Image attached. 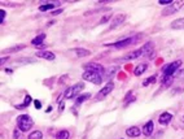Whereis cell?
<instances>
[{
  "instance_id": "cell-1",
  "label": "cell",
  "mask_w": 184,
  "mask_h": 139,
  "mask_svg": "<svg viewBox=\"0 0 184 139\" xmlns=\"http://www.w3.org/2000/svg\"><path fill=\"white\" fill-rule=\"evenodd\" d=\"M17 124H18V129L21 130V131H29V130L33 127L34 122H33V120L30 118L27 115H22V116L18 117Z\"/></svg>"
},
{
  "instance_id": "cell-2",
  "label": "cell",
  "mask_w": 184,
  "mask_h": 139,
  "mask_svg": "<svg viewBox=\"0 0 184 139\" xmlns=\"http://www.w3.org/2000/svg\"><path fill=\"white\" fill-rule=\"evenodd\" d=\"M140 38H141V35H134V37H131V38H126V39H123V40L116 42V43H113V46L116 47V48H125V47H129L131 44L138 43V40H140Z\"/></svg>"
},
{
  "instance_id": "cell-3",
  "label": "cell",
  "mask_w": 184,
  "mask_h": 139,
  "mask_svg": "<svg viewBox=\"0 0 184 139\" xmlns=\"http://www.w3.org/2000/svg\"><path fill=\"white\" fill-rule=\"evenodd\" d=\"M83 79L84 81H90V82L95 83V85H100L101 83V74L96 73V72H92V70H86L84 73H83Z\"/></svg>"
},
{
  "instance_id": "cell-4",
  "label": "cell",
  "mask_w": 184,
  "mask_h": 139,
  "mask_svg": "<svg viewBox=\"0 0 184 139\" xmlns=\"http://www.w3.org/2000/svg\"><path fill=\"white\" fill-rule=\"evenodd\" d=\"M180 65H182V61H180V60H176V61H174L172 64L166 65L165 68H163V76H165V77H172V74L176 72V69L179 68Z\"/></svg>"
},
{
  "instance_id": "cell-5",
  "label": "cell",
  "mask_w": 184,
  "mask_h": 139,
  "mask_svg": "<svg viewBox=\"0 0 184 139\" xmlns=\"http://www.w3.org/2000/svg\"><path fill=\"white\" fill-rule=\"evenodd\" d=\"M83 87H84V85H83V83H78V85L73 86V87H69L68 90L65 91V95H64V96H65V99L74 98L75 95H78V94L83 90Z\"/></svg>"
},
{
  "instance_id": "cell-6",
  "label": "cell",
  "mask_w": 184,
  "mask_h": 139,
  "mask_svg": "<svg viewBox=\"0 0 184 139\" xmlns=\"http://www.w3.org/2000/svg\"><path fill=\"white\" fill-rule=\"evenodd\" d=\"M180 7H183V3L182 1H174L171 5H170V7H167L166 9L163 10L162 16H170V15H172V13L178 12Z\"/></svg>"
},
{
  "instance_id": "cell-7",
  "label": "cell",
  "mask_w": 184,
  "mask_h": 139,
  "mask_svg": "<svg viewBox=\"0 0 184 139\" xmlns=\"http://www.w3.org/2000/svg\"><path fill=\"white\" fill-rule=\"evenodd\" d=\"M113 88H114V83L113 82H109L105 87H102L101 90H100V92H99V95L96 96V99L97 100H100V99H104L105 96L108 95V94H110L111 91H113Z\"/></svg>"
},
{
  "instance_id": "cell-8",
  "label": "cell",
  "mask_w": 184,
  "mask_h": 139,
  "mask_svg": "<svg viewBox=\"0 0 184 139\" xmlns=\"http://www.w3.org/2000/svg\"><path fill=\"white\" fill-rule=\"evenodd\" d=\"M126 20V16L125 15H117L116 17L113 18V21L110 22V26H109V29L110 30H113V29H116V27H118L121 24H123V21Z\"/></svg>"
},
{
  "instance_id": "cell-9",
  "label": "cell",
  "mask_w": 184,
  "mask_h": 139,
  "mask_svg": "<svg viewBox=\"0 0 184 139\" xmlns=\"http://www.w3.org/2000/svg\"><path fill=\"white\" fill-rule=\"evenodd\" d=\"M35 56L37 57H40V59H46V60H55V54L53 52H49V51H38L37 54H35Z\"/></svg>"
},
{
  "instance_id": "cell-10",
  "label": "cell",
  "mask_w": 184,
  "mask_h": 139,
  "mask_svg": "<svg viewBox=\"0 0 184 139\" xmlns=\"http://www.w3.org/2000/svg\"><path fill=\"white\" fill-rule=\"evenodd\" d=\"M140 56H144V54H143V49H136V51H134V52H130V54H127L126 56L123 57V60H134V59H138V57H140Z\"/></svg>"
},
{
  "instance_id": "cell-11",
  "label": "cell",
  "mask_w": 184,
  "mask_h": 139,
  "mask_svg": "<svg viewBox=\"0 0 184 139\" xmlns=\"http://www.w3.org/2000/svg\"><path fill=\"white\" fill-rule=\"evenodd\" d=\"M86 69L87 70H92V72H96V73H99V74H101V73H104V68H102L100 64H88V65H86Z\"/></svg>"
},
{
  "instance_id": "cell-12",
  "label": "cell",
  "mask_w": 184,
  "mask_h": 139,
  "mask_svg": "<svg viewBox=\"0 0 184 139\" xmlns=\"http://www.w3.org/2000/svg\"><path fill=\"white\" fill-rule=\"evenodd\" d=\"M153 129H154V124H153V121H148L145 125H144V127H143V133H144V135H152V133H153Z\"/></svg>"
},
{
  "instance_id": "cell-13",
  "label": "cell",
  "mask_w": 184,
  "mask_h": 139,
  "mask_svg": "<svg viewBox=\"0 0 184 139\" xmlns=\"http://www.w3.org/2000/svg\"><path fill=\"white\" fill-rule=\"evenodd\" d=\"M171 120H172V115H170V113L165 112V113H162V115L160 116L158 121H160V124H161V125H167L170 121H171Z\"/></svg>"
},
{
  "instance_id": "cell-14",
  "label": "cell",
  "mask_w": 184,
  "mask_h": 139,
  "mask_svg": "<svg viewBox=\"0 0 184 139\" xmlns=\"http://www.w3.org/2000/svg\"><path fill=\"white\" fill-rule=\"evenodd\" d=\"M126 134L129 135V137H131V138H136V137L140 135V129L136 127V126H132V127H130V129L126 130Z\"/></svg>"
},
{
  "instance_id": "cell-15",
  "label": "cell",
  "mask_w": 184,
  "mask_h": 139,
  "mask_svg": "<svg viewBox=\"0 0 184 139\" xmlns=\"http://www.w3.org/2000/svg\"><path fill=\"white\" fill-rule=\"evenodd\" d=\"M171 27L174 30H183L184 29V18H179V20L172 21Z\"/></svg>"
},
{
  "instance_id": "cell-16",
  "label": "cell",
  "mask_w": 184,
  "mask_h": 139,
  "mask_svg": "<svg viewBox=\"0 0 184 139\" xmlns=\"http://www.w3.org/2000/svg\"><path fill=\"white\" fill-rule=\"evenodd\" d=\"M73 52H75L79 57H86V56H90L91 55V52L84 48H75V49H73Z\"/></svg>"
},
{
  "instance_id": "cell-17",
  "label": "cell",
  "mask_w": 184,
  "mask_h": 139,
  "mask_svg": "<svg viewBox=\"0 0 184 139\" xmlns=\"http://www.w3.org/2000/svg\"><path fill=\"white\" fill-rule=\"evenodd\" d=\"M145 69H147V64H140V65H138L136 69L134 70V74H135L136 77H139V76H141V73L145 72Z\"/></svg>"
},
{
  "instance_id": "cell-18",
  "label": "cell",
  "mask_w": 184,
  "mask_h": 139,
  "mask_svg": "<svg viewBox=\"0 0 184 139\" xmlns=\"http://www.w3.org/2000/svg\"><path fill=\"white\" fill-rule=\"evenodd\" d=\"M44 39H46V34H40V35H38L37 38H34V39L31 40V44L33 46H39V44L43 43Z\"/></svg>"
},
{
  "instance_id": "cell-19",
  "label": "cell",
  "mask_w": 184,
  "mask_h": 139,
  "mask_svg": "<svg viewBox=\"0 0 184 139\" xmlns=\"http://www.w3.org/2000/svg\"><path fill=\"white\" fill-rule=\"evenodd\" d=\"M141 49H143V54H144V56H145V55H148L149 52H152L153 43H152V42H148V43H145L143 47H141Z\"/></svg>"
},
{
  "instance_id": "cell-20",
  "label": "cell",
  "mask_w": 184,
  "mask_h": 139,
  "mask_svg": "<svg viewBox=\"0 0 184 139\" xmlns=\"http://www.w3.org/2000/svg\"><path fill=\"white\" fill-rule=\"evenodd\" d=\"M25 46L24 44H19V46H15V47H10V48H7L4 49V52H8V54H13V52H18L21 49H24Z\"/></svg>"
},
{
  "instance_id": "cell-21",
  "label": "cell",
  "mask_w": 184,
  "mask_h": 139,
  "mask_svg": "<svg viewBox=\"0 0 184 139\" xmlns=\"http://www.w3.org/2000/svg\"><path fill=\"white\" fill-rule=\"evenodd\" d=\"M69 137H70L69 131H66V130H61V131H58V134L56 135V139H69Z\"/></svg>"
},
{
  "instance_id": "cell-22",
  "label": "cell",
  "mask_w": 184,
  "mask_h": 139,
  "mask_svg": "<svg viewBox=\"0 0 184 139\" xmlns=\"http://www.w3.org/2000/svg\"><path fill=\"white\" fill-rule=\"evenodd\" d=\"M91 98V94H82L80 96H78V99H77V104H82L84 100H87V99H90Z\"/></svg>"
},
{
  "instance_id": "cell-23",
  "label": "cell",
  "mask_w": 184,
  "mask_h": 139,
  "mask_svg": "<svg viewBox=\"0 0 184 139\" xmlns=\"http://www.w3.org/2000/svg\"><path fill=\"white\" fill-rule=\"evenodd\" d=\"M53 7H55V4H48V3H46V4H43V5H40V7H39V10H42V12H46V10L53 9Z\"/></svg>"
},
{
  "instance_id": "cell-24",
  "label": "cell",
  "mask_w": 184,
  "mask_h": 139,
  "mask_svg": "<svg viewBox=\"0 0 184 139\" xmlns=\"http://www.w3.org/2000/svg\"><path fill=\"white\" fill-rule=\"evenodd\" d=\"M42 138H43V134H42L40 131H38V130L37 131H33L31 134L29 135V139H42Z\"/></svg>"
},
{
  "instance_id": "cell-25",
  "label": "cell",
  "mask_w": 184,
  "mask_h": 139,
  "mask_svg": "<svg viewBox=\"0 0 184 139\" xmlns=\"http://www.w3.org/2000/svg\"><path fill=\"white\" fill-rule=\"evenodd\" d=\"M171 83H172V77H165V79H163V87H169Z\"/></svg>"
},
{
  "instance_id": "cell-26",
  "label": "cell",
  "mask_w": 184,
  "mask_h": 139,
  "mask_svg": "<svg viewBox=\"0 0 184 139\" xmlns=\"http://www.w3.org/2000/svg\"><path fill=\"white\" fill-rule=\"evenodd\" d=\"M154 81H156V77H149V78H147L145 81H144L143 85L148 86V85H150V83H154Z\"/></svg>"
},
{
  "instance_id": "cell-27",
  "label": "cell",
  "mask_w": 184,
  "mask_h": 139,
  "mask_svg": "<svg viewBox=\"0 0 184 139\" xmlns=\"http://www.w3.org/2000/svg\"><path fill=\"white\" fill-rule=\"evenodd\" d=\"M30 103H31V96H30V95H26V98H25V103H24V107H27Z\"/></svg>"
},
{
  "instance_id": "cell-28",
  "label": "cell",
  "mask_w": 184,
  "mask_h": 139,
  "mask_svg": "<svg viewBox=\"0 0 184 139\" xmlns=\"http://www.w3.org/2000/svg\"><path fill=\"white\" fill-rule=\"evenodd\" d=\"M158 3H160L161 5H167V4H172L174 1H172V0H160Z\"/></svg>"
},
{
  "instance_id": "cell-29",
  "label": "cell",
  "mask_w": 184,
  "mask_h": 139,
  "mask_svg": "<svg viewBox=\"0 0 184 139\" xmlns=\"http://www.w3.org/2000/svg\"><path fill=\"white\" fill-rule=\"evenodd\" d=\"M4 18H5V10L4 9H0V22H4Z\"/></svg>"
},
{
  "instance_id": "cell-30",
  "label": "cell",
  "mask_w": 184,
  "mask_h": 139,
  "mask_svg": "<svg viewBox=\"0 0 184 139\" xmlns=\"http://www.w3.org/2000/svg\"><path fill=\"white\" fill-rule=\"evenodd\" d=\"M110 20V15H108V16H105V17H102L101 20H100V24H105V22H108Z\"/></svg>"
},
{
  "instance_id": "cell-31",
  "label": "cell",
  "mask_w": 184,
  "mask_h": 139,
  "mask_svg": "<svg viewBox=\"0 0 184 139\" xmlns=\"http://www.w3.org/2000/svg\"><path fill=\"white\" fill-rule=\"evenodd\" d=\"M34 104H35V108H37V109H40V108H42V103L39 101V100H35Z\"/></svg>"
},
{
  "instance_id": "cell-32",
  "label": "cell",
  "mask_w": 184,
  "mask_h": 139,
  "mask_svg": "<svg viewBox=\"0 0 184 139\" xmlns=\"http://www.w3.org/2000/svg\"><path fill=\"white\" fill-rule=\"evenodd\" d=\"M118 68H111V69H109V70H107V76H109V74H113V72L114 70H117Z\"/></svg>"
},
{
  "instance_id": "cell-33",
  "label": "cell",
  "mask_w": 184,
  "mask_h": 139,
  "mask_svg": "<svg viewBox=\"0 0 184 139\" xmlns=\"http://www.w3.org/2000/svg\"><path fill=\"white\" fill-rule=\"evenodd\" d=\"M61 12H62V9H56V10H53V12H51V13L55 16V15H60Z\"/></svg>"
},
{
  "instance_id": "cell-34",
  "label": "cell",
  "mask_w": 184,
  "mask_h": 139,
  "mask_svg": "<svg viewBox=\"0 0 184 139\" xmlns=\"http://www.w3.org/2000/svg\"><path fill=\"white\" fill-rule=\"evenodd\" d=\"M13 138H15V139H18V138H19V131H17V130H16V131H15V135H13Z\"/></svg>"
},
{
  "instance_id": "cell-35",
  "label": "cell",
  "mask_w": 184,
  "mask_h": 139,
  "mask_svg": "<svg viewBox=\"0 0 184 139\" xmlns=\"http://www.w3.org/2000/svg\"><path fill=\"white\" fill-rule=\"evenodd\" d=\"M64 109V101H61L60 103V111H62Z\"/></svg>"
},
{
  "instance_id": "cell-36",
  "label": "cell",
  "mask_w": 184,
  "mask_h": 139,
  "mask_svg": "<svg viewBox=\"0 0 184 139\" xmlns=\"http://www.w3.org/2000/svg\"><path fill=\"white\" fill-rule=\"evenodd\" d=\"M7 60H8V59H5V57H3V59H1V64H4Z\"/></svg>"
}]
</instances>
